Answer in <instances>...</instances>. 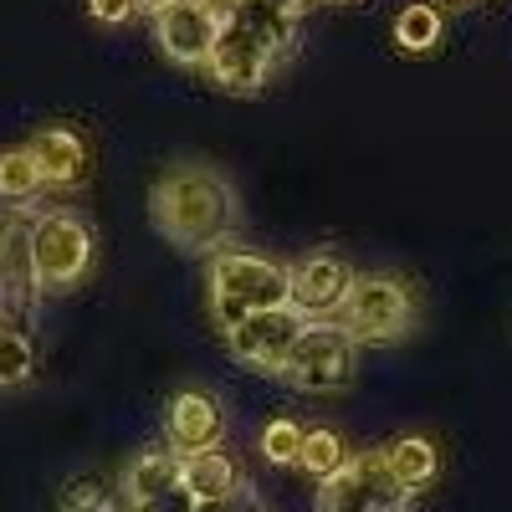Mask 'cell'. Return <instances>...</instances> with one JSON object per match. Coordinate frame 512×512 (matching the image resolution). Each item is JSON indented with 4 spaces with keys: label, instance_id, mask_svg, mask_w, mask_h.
Instances as JSON below:
<instances>
[{
    "label": "cell",
    "instance_id": "2e32d148",
    "mask_svg": "<svg viewBox=\"0 0 512 512\" xmlns=\"http://www.w3.org/2000/svg\"><path fill=\"white\" fill-rule=\"evenodd\" d=\"M384 461H390V472L405 487V497H415L420 487H431L436 472H441V451H436V441H425V436L390 441V446H384Z\"/></svg>",
    "mask_w": 512,
    "mask_h": 512
},
{
    "label": "cell",
    "instance_id": "9c48e42d",
    "mask_svg": "<svg viewBox=\"0 0 512 512\" xmlns=\"http://www.w3.org/2000/svg\"><path fill=\"white\" fill-rule=\"evenodd\" d=\"M226 31V11L210 6V0H180L154 16V41L169 62L180 67H210V52Z\"/></svg>",
    "mask_w": 512,
    "mask_h": 512
},
{
    "label": "cell",
    "instance_id": "44dd1931",
    "mask_svg": "<svg viewBox=\"0 0 512 512\" xmlns=\"http://www.w3.org/2000/svg\"><path fill=\"white\" fill-rule=\"evenodd\" d=\"M303 446H308V431L297 420H272L262 431V456L272 466H297L303 461Z\"/></svg>",
    "mask_w": 512,
    "mask_h": 512
},
{
    "label": "cell",
    "instance_id": "603a6c76",
    "mask_svg": "<svg viewBox=\"0 0 512 512\" xmlns=\"http://www.w3.org/2000/svg\"><path fill=\"white\" fill-rule=\"evenodd\" d=\"M88 16L103 26H123L128 16H139V0H88Z\"/></svg>",
    "mask_w": 512,
    "mask_h": 512
},
{
    "label": "cell",
    "instance_id": "4316f807",
    "mask_svg": "<svg viewBox=\"0 0 512 512\" xmlns=\"http://www.w3.org/2000/svg\"><path fill=\"white\" fill-rule=\"evenodd\" d=\"M169 6H180V0H139V11H144L149 21H154L159 11H169Z\"/></svg>",
    "mask_w": 512,
    "mask_h": 512
},
{
    "label": "cell",
    "instance_id": "7402d4cb",
    "mask_svg": "<svg viewBox=\"0 0 512 512\" xmlns=\"http://www.w3.org/2000/svg\"><path fill=\"white\" fill-rule=\"evenodd\" d=\"M128 512H200V497L180 482V487H169V492H159V497H149V502H134Z\"/></svg>",
    "mask_w": 512,
    "mask_h": 512
},
{
    "label": "cell",
    "instance_id": "cb8c5ba5",
    "mask_svg": "<svg viewBox=\"0 0 512 512\" xmlns=\"http://www.w3.org/2000/svg\"><path fill=\"white\" fill-rule=\"evenodd\" d=\"M262 6H272V11H282V16H292V21H303V11L318 6V0H262Z\"/></svg>",
    "mask_w": 512,
    "mask_h": 512
},
{
    "label": "cell",
    "instance_id": "5b68a950",
    "mask_svg": "<svg viewBox=\"0 0 512 512\" xmlns=\"http://www.w3.org/2000/svg\"><path fill=\"white\" fill-rule=\"evenodd\" d=\"M31 262L41 292H72L93 272V226L77 210H41L31 221Z\"/></svg>",
    "mask_w": 512,
    "mask_h": 512
},
{
    "label": "cell",
    "instance_id": "8992f818",
    "mask_svg": "<svg viewBox=\"0 0 512 512\" xmlns=\"http://www.w3.org/2000/svg\"><path fill=\"white\" fill-rule=\"evenodd\" d=\"M359 369V344L338 328V323H313L303 333V344L292 349L282 379L292 384L297 395H333V390H349Z\"/></svg>",
    "mask_w": 512,
    "mask_h": 512
},
{
    "label": "cell",
    "instance_id": "ffe728a7",
    "mask_svg": "<svg viewBox=\"0 0 512 512\" xmlns=\"http://www.w3.org/2000/svg\"><path fill=\"white\" fill-rule=\"evenodd\" d=\"M36 369V354H31V328L21 323H6L0 328V384L6 390H21Z\"/></svg>",
    "mask_w": 512,
    "mask_h": 512
},
{
    "label": "cell",
    "instance_id": "6da1fadb",
    "mask_svg": "<svg viewBox=\"0 0 512 512\" xmlns=\"http://www.w3.org/2000/svg\"><path fill=\"white\" fill-rule=\"evenodd\" d=\"M149 221L185 256H216L236 236L241 205L226 175H216L205 164H175L149 190Z\"/></svg>",
    "mask_w": 512,
    "mask_h": 512
},
{
    "label": "cell",
    "instance_id": "d4e9b609",
    "mask_svg": "<svg viewBox=\"0 0 512 512\" xmlns=\"http://www.w3.org/2000/svg\"><path fill=\"white\" fill-rule=\"evenodd\" d=\"M67 502H103V487H98V482H72Z\"/></svg>",
    "mask_w": 512,
    "mask_h": 512
},
{
    "label": "cell",
    "instance_id": "5bb4252c",
    "mask_svg": "<svg viewBox=\"0 0 512 512\" xmlns=\"http://www.w3.org/2000/svg\"><path fill=\"white\" fill-rule=\"evenodd\" d=\"M185 487L200 497V507H216V502H236L246 492V477L231 451H200L185 456Z\"/></svg>",
    "mask_w": 512,
    "mask_h": 512
},
{
    "label": "cell",
    "instance_id": "ac0fdd59",
    "mask_svg": "<svg viewBox=\"0 0 512 512\" xmlns=\"http://www.w3.org/2000/svg\"><path fill=\"white\" fill-rule=\"evenodd\" d=\"M41 190H47L41 164L31 159L26 144H11L6 154H0V195H6V210H26Z\"/></svg>",
    "mask_w": 512,
    "mask_h": 512
},
{
    "label": "cell",
    "instance_id": "9a60e30c",
    "mask_svg": "<svg viewBox=\"0 0 512 512\" xmlns=\"http://www.w3.org/2000/svg\"><path fill=\"white\" fill-rule=\"evenodd\" d=\"M185 482V456L180 451H139L134 461L123 466V502H149L169 487Z\"/></svg>",
    "mask_w": 512,
    "mask_h": 512
},
{
    "label": "cell",
    "instance_id": "7c38bea8",
    "mask_svg": "<svg viewBox=\"0 0 512 512\" xmlns=\"http://www.w3.org/2000/svg\"><path fill=\"white\" fill-rule=\"evenodd\" d=\"M226 436V410L210 390H180L164 405V441L180 456H200V451H221Z\"/></svg>",
    "mask_w": 512,
    "mask_h": 512
},
{
    "label": "cell",
    "instance_id": "83f0119b",
    "mask_svg": "<svg viewBox=\"0 0 512 512\" xmlns=\"http://www.w3.org/2000/svg\"><path fill=\"white\" fill-rule=\"evenodd\" d=\"M210 6H221V11L231 16V11H241V6H251V0H210Z\"/></svg>",
    "mask_w": 512,
    "mask_h": 512
},
{
    "label": "cell",
    "instance_id": "484cf974",
    "mask_svg": "<svg viewBox=\"0 0 512 512\" xmlns=\"http://www.w3.org/2000/svg\"><path fill=\"white\" fill-rule=\"evenodd\" d=\"M62 512H118V507L103 497V502H62Z\"/></svg>",
    "mask_w": 512,
    "mask_h": 512
},
{
    "label": "cell",
    "instance_id": "e0dca14e",
    "mask_svg": "<svg viewBox=\"0 0 512 512\" xmlns=\"http://www.w3.org/2000/svg\"><path fill=\"white\" fill-rule=\"evenodd\" d=\"M441 6L436 0H410V6L395 16V47L410 52V57H425V52H436L441 47Z\"/></svg>",
    "mask_w": 512,
    "mask_h": 512
},
{
    "label": "cell",
    "instance_id": "3957f363",
    "mask_svg": "<svg viewBox=\"0 0 512 512\" xmlns=\"http://www.w3.org/2000/svg\"><path fill=\"white\" fill-rule=\"evenodd\" d=\"M292 308V267L256 251H216L210 256V313L221 333H236L251 313Z\"/></svg>",
    "mask_w": 512,
    "mask_h": 512
},
{
    "label": "cell",
    "instance_id": "277c9868",
    "mask_svg": "<svg viewBox=\"0 0 512 512\" xmlns=\"http://www.w3.org/2000/svg\"><path fill=\"white\" fill-rule=\"evenodd\" d=\"M338 328H344L354 344H400V338L415 328L410 282L390 277V272H364L349 292L344 313H338Z\"/></svg>",
    "mask_w": 512,
    "mask_h": 512
},
{
    "label": "cell",
    "instance_id": "7a4b0ae2",
    "mask_svg": "<svg viewBox=\"0 0 512 512\" xmlns=\"http://www.w3.org/2000/svg\"><path fill=\"white\" fill-rule=\"evenodd\" d=\"M292 36H297L292 16L262 6V0H251V6L226 16V31L216 41V52H210L205 72L226 93H262L272 67H277V57L292 52Z\"/></svg>",
    "mask_w": 512,
    "mask_h": 512
},
{
    "label": "cell",
    "instance_id": "ba28073f",
    "mask_svg": "<svg viewBox=\"0 0 512 512\" xmlns=\"http://www.w3.org/2000/svg\"><path fill=\"white\" fill-rule=\"evenodd\" d=\"M400 502H410V497L395 482L390 461H384V446L349 456L344 472L318 482V512H374V507H400Z\"/></svg>",
    "mask_w": 512,
    "mask_h": 512
},
{
    "label": "cell",
    "instance_id": "52a82bcc",
    "mask_svg": "<svg viewBox=\"0 0 512 512\" xmlns=\"http://www.w3.org/2000/svg\"><path fill=\"white\" fill-rule=\"evenodd\" d=\"M313 323L297 313V308H272V313H251L236 333H226V349L236 364H246L251 374H267V379H282L292 349L303 344V333Z\"/></svg>",
    "mask_w": 512,
    "mask_h": 512
},
{
    "label": "cell",
    "instance_id": "f546056e",
    "mask_svg": "<svg viewBox=\"0 0 512 512\" xmlns=\"http://www.w3.org/2000/svg\"><path fill=\"white\" fill-rule=\"evenodd\" d=\"M374 512H405V502H400V507H374Z\"/></svg>",
    "mask_w": 512,
    "mask_h": 512
},
{
    "label": "cell",
    "instance_id": "30bf717a",
    "mask_svg": "<svg viewBox=\"0 0 512 512\" xmlns=\"http://www.w3.org/2000/svg\"><path fill=\"white\" fill-rule=\"evenodd\" d=\"M354 272L344 256L333 251H313L303 262H292V308L303 313L308 323H338L349 292H354Z\"/></svg>",
    "mask_w": 512,
    "mask_h": 512
},
{
    "label": "cell",
    "instance_id": "8fae6325",
    "mask_svg": "<svg viewBox=\"0 0 512 512\" xmlns=\"http://www.w3.org/2000/svg\"><path fill=\"white\" fill-rule=\"evenodd\" d=\"M0 308H6V323L31 328L36 313V262H31V221L26 210H6V236H0Z\"/></svg>",
    "mask_w": 512,
    "mask_h": 512
},
{
    "label": "cell",
    "instance_id": "4fadbf2b",
    "mask_svg": "<svg viewBox=\"0 0 512 512\" xmlns=\"http://www.w3.org/2000/svg\"><path fill=\"white\" fill-rule=\"evenodd\" d=\"M26 149L41 164V180H47L52 190H77L82 180H88V169H93V149H88V139H82L72 123L36 128Z\"/></svg>",
    "mask_w": 512,
    "mask_h": 512
},
{
    "label": "cell",
    "instance_id": "f1b7e54d",
    "mask_svg": "<svg viewBox=\"0 0 512 512\" xmlns=\"http://www.w3.org/2000/svg\"><path fill=\"white\" fill-rule=\"evenodd\" d=\"M446 6H477V0H446Z\"/></svg>",
    "mask_w": 512,
    "mask_h": 512
},
{
    "label": "cell",
    "instance_id": "d6986e66",
    "mask_svg": "<svg viewBox=\"0 0 512 512\" xmlns=\"http://www.w3.org/2000/svg\"><path fill=\"white\" fill-rule=\"evenodd\" d=\"M303 466L308 477H318V482H328L333 472H344L349 466V451H344V436L333 431V425H313L308 431V446H303Z\"/></svg>",
    "mask_w": 512,
    "mask_h": 512
}]
</instances>
